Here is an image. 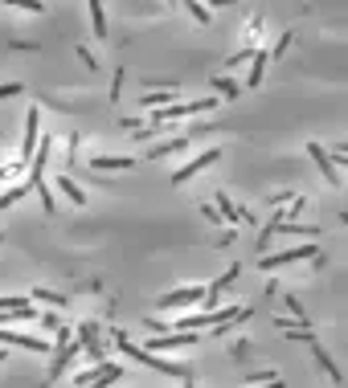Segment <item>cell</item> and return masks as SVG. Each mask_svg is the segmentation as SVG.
Returning <instances> with one entry per match:
<instances>
[{
	"instance_id": "cell-1",
	"label": "cell",
	"mask_w": 348,
	"mask_h": 388,
	"mask_svg": "<svg viewBox=\"0 0 348 388\" xmlns=\"http://www.w3.org/2000/svg\"><path fill=\"white\" fill-rule=\"evenodd\" d=\"M111 340L119 343V352L127 360H135V364H144V368H152V372H164L172 376V380H184V384H193V372L189 368H181V364H172V360H160V352H148V347H135L123 331H111Z\"/></svg>"
},
{
	"instance_id": "cell-2",
	"label": "cell",
	"mask_w": 348,
	"mask_h": 388,
	"mask_svg": "<svg viewBox=\"0 0 348 388\" xmlns=\"http://www.w3.org/2000/svg\"><path fill=\"white\" fill-rule=\"evenodd\" d=\"M217 98H193V102H168V107H156L148 123H176V119H197V114L213 111Z\"/></svg>"
},
{
	"instance_id": "cell-3",
	"label": "cell",
	"mask_w": 348,
	"mask_h": 388,
	"mask_svg": "<svg viewBox=\"0 0 348 388\" xmlns=\"http://www.w3.org/2000/svg\"><path fill=\"white\" fill-rule=\"evenodd\" d=\"M37 139H41V111H29L25 114V139H21V151H17V163L9 168L13 176H21L25 168H29V160H33V151H37Z\"/></svg>"
},
{
	"instance_id": "cell-4",
	"label": "cell",
	"mask_w": 348,
	"mask_h": 388,
	"mask_svg": "<svg viewBox=\"0 0 348 388\" xmlns=\"http://www.w3.org/2000/svg\"><path fill=\"white\" fill-rule=\"evenodd\" d=\"M307 258L324 262V254L315 249V242L295 245V249H279V254H263V258L254 262V266H258V270H283V266H291V262H307Z\"/></svg>"
},
{
	"instance_id": "cell-5",
	"label": "cell",
	"mask_w": 348,
	"mask_h": 388,
	"mask_svg": "<svg viewBox=\"0 0 348 388\" xmlns=\"http://www.w3.org/2000/svg\"><path fill=\"white\" fill-rule=\"evenodd\" d=\"M217 160H221V147H205L201 156H193L189 163H181V168L172 172V184H184V180H193L197 172H205V168H209V163H217Z\"/></svg>"
},
{
	"instance_id": "cell-6",
	"label": "cell",
	"mask_w": 348,
	"mask_h": 388,
	"mask_svg": "<svg viewBox=\"0 0 348 388\" xmlns=\"http://www.w3.org/2000/svg\"><path fill=\"white\" fill-rule=\"evenodd\" d=\"M99 335H102V327H99V323H78V327H74V340L83 343V352L95 360V364H99V360H107V352H102Z\"/></svg>"
},
{
	"instance_id": "cell-7",
	"label": "cell",
	"mask_w": 348,
	"mask_h": 388,
	"mask_svg": "<svg viewBox=\"0 0 348 388\" xmlns=\"http://www.w3.org/2000/svg\"><path fill=\"white\" fill-rule=\"evenodd\" d=\"M201 294H205V286H181V291L164 294L156 307L160 311H181V307H201Z\"/></svg>"
},
{
	"instance_id": "cell-8",
	"label": "cell",
	"mask_w": 348,
	"mask_h": 388,
	"mask_svg": "<svg viewBox=\"0 0 348 388\" xmlns=\"http://www.w3.org/2000/svg\"><path fill=\"white\" fill-rule=\"evenodd\" d=\"M0 343H4V347H25V352H53L50 340H41V335H21V331H9V327H0Z\"/></svg>"
},
{
	"instance_id": "cell-9",
	"label": "cell",
	"mask_w": 348,
	"mask_h": 388,
	"mask_svg": "<svg viewBox=\"0 0 348 388\" xmlns=\"http://www.w3.org/2000/svg\"><path fill=\"white\" fill-rule=\"evenodd\" d=\"M78 352H83V343L74 340V335H70L66 343H58V347H53V360H50V380H62L66 364H70L74 356H78Z\"/></svg>"
},
{
	"instance_id": "cell-10",
	"label": "cell",
	"mask_w": 348,
	"mask_h": 388,
	"mask_svg": "<svg viewBox=\"0 0 348 388\" xmlns=\"http://www.w3.org/2000/svg\"><path fill=\"white\" fill-rule=\"evenodd\" d=\"M307 156H312V160H315V168L324 172V180H328L332 188H340V168L332 163V156H328V151H324V147H320V144H307Z\"/></svg>"
},
{
	"instance_id": "cell-11",
	"label": "cell",
	"mask_w": 348,
	"mask_h": 388,
	"mask_svg": "<svg viewBox=\"0 0 348 388\" xmlns=\"http://www.w3.org/2000/svg\"><path fill=\"white\" fill-rule=\"evenodd\" d=\"M86 168H95V172H127V168H135V163L127 160V156H90Z\"/></svg>"
},
{
	"instance_id": "cell-12",
	"label": "cell",
	"mask_w": 348,
	"mask_h": 388,
	"mask_svg": "<svg viewBox=\"0 0 348 388\" xmlns=\"http://www.w3.org/2000/svg\"><path fill=\"white\" fill-rule=\"evenodd\" d=\"M312 360H315V364H320V368H324V372L332 376V384H344V372L336 368V360H332L328 352H324V343H320V340H312Z\"/></svg>"
},
{
	"instance_id": "cell-13",
	"label": "cell",
	"mask_w": 348,
	"mask_h": 388,
	"mask_svg": "<svg viewBox=\"0 0 348 388\" xmlns=\"http://www.w3.org/2000/svg\"><path fill=\"white\" fill-rule=\"evenodd\" d=\"M184 147H189V135H181V139H164V144L148 147V160L156 163V160H168V156H181Z\"/></svg>"
},
{
	"instance_id": "cell-14",
	"label": "cell",
	"mask_w": 348,
	"mask_h": 388,
	"mask_svg": "<svg viewBox=\"0 0 348 388\" xmlns=\"http://www.w3.org/2000/svg\"><path fill=\"white\" fill-rule=\"evenodd\" d=\"M29 193H33V180L25 176L21 184H13V188H4V193H0V209H13V205H17V200H25Z\"/></svg>"
},
{
	"instance_id": "cell-15",
	"label": "cell",
	"mask_w": 348,
	"mask_h": 388,
	"mask_svg": "<svg viewBox=\"0 0 348 388\" xmlns=\"http://www.w3.org/2000/svg\"><path fill=\"white\" fill-rule=\"evenodd\" d=\"M213 196H217V212H221L226 221H250V212H246V209H238V205H233L226 193H213Z\"/></svg>"
},
{
	"instance_id": "cell-16",
	"label": "cell",
	"mask_w": 348,
	"mask_h": 388,
	"mask_svg": "<svg viewBox=\"0 0 348 388\" xmlns=\"http://www.w3.org/2000/svg\"><path fill=\"white\" fill-rule=\"evenodd\" d=\"M250 58H254V65H250V82H246V86L254 90V86L263 82V74H266V62H270V49H254Z\"/></svg>"
},
{
	"instance_id": "cell-17",
	"label": "cell",
	"mask_w": 348,
	"mask_h": 388,
	"mask_svg": "<svg viewBox=\"0 0 348 388\" xmlns=\"http://www.w3.org/2000/svg\"><path fill=\"white\" fill-rule=\"evenodd\" d=\"M90 4V33L95 37H107V13H102V0H86Z\"/></svg>"
},
{
	"instance_id": "cell-18",
	"label": "cell",
	"mask_w": 348,
	"mask_h": 388,
	"mask_svg": "<svg viewBox=\"0 0 348 388\" xmlns=\"http://www.w3.org/2000/svg\"><path fill=\"white\" fill-rule=\"evenodd\" d=\"M275 233H287V237H320V225H295V221H283Z\"/></svg>"
},
{
	"instance_id": "cell-19",
	"label": "cell",
	"mask_w": 348,
	"mask_h": 388,
	"mask_svg": "<svg viewBox=\"0 0 348 388\" xmlns=\"http://www.w3.org/2000/svg\"><path fill=\"white\" fill-rule=\"evenodd\" d=\"M168 102H176V90H148V95H144V107H148V111L168 107Z\"/></svg>"
},
{
	"instance_id": "cell-20",
	"label": "cell",
	"mask_w": 348,
	"mask_h": 388,
	"mask_svg": "<svg viewBox=\"0 0 348 388\" xmlns=\"http://www.w3.org/2000/svg\"><path fill=\"white\" fill-rule=\"evenodd\" d=\"M29 298H37V303H46V307H66V294H53V291H46V286H37V291H29Z\"/></svg>"
},
{
	"instance_id": "cell-21",
	"label": "cell",
	"mask_w": 348,
	"mask_h": 388,
	"mask_svg": "<svg viewBox=\"0 0 348 388\" xmlns=\"http://www.w3.org/2000/svg\"><path fill=\"white\" fill-rule=\"evenodd\" d=\"M213 90L221 98H238V95H242V86H238L233 78H226V74H217V78H213Z\"/></svg>"
},
{
	"instance_id": "cell-22",
	"label": "cell",
	"mask_w": 348,
	"mask_h": 388,
	"mask_svg": "<svg viewBox=\"0 0 348 388\" xmlns=\"http://www.w3.org/2000/svg\"><path fill=\"white\" fill-rule=\"evenodd\" d=\"M58 188H62V193H66L74 205H86V193L78 188V184H74V176H58Z\"/></svg>"
},
{
	"instance_id": "cell-23",
	"label": "cell",
	"mask_w": 348,
	"mask_h": 388,
	"mask_svg": "<svg viewBox=\"0 0 348 388\" xmlns=\"http://www.w3.org/2000/svg\"><path fill=\"white\" fill-rule=\"evenodd\" d=\"M176 4H184V9L193 13V21H197V25H209V9H205L201 0H176Z\"/></svg>"
},
{
	"instance_id": "cell-24",
	"label": "cell",
	"mask_w": 348,
	"mask_h": 388,
	"mask_svg": "<svg viewBox=\"0 0 348 388\" xmlns=\"http://www.w3.org/2000/svg\"><path fill=\"white\" fill-rule=\"evenodd\" d=\"M33 298L29 294H0V311H13V307H29Z\"/></svg>"
},
{
	"instance_id": "cell-25",
	"label": "cell",
	"mask_w": 348,
	"mask_h": 388,
	"mask_svg": "<svg viewBox=\"0 0 348 388\" xmlns=\"http://www.w3.org/2000/svg\"><path fill=\"white\" fill-rule=\"evenodd\" d=\"M33 193L41 196V209L53 212V193H50V184H46V180H37V184H33Z\"/></svg>"
},
{
	"instance_id": "cell-26",
	"label": "cell",
	"mask_w": 348,
	"mask_h": 388,
	"mask_svg": "<svg viewBox=\"0 0 348 388\" xmlns=\"http://www.w3.org/2000/svg\"><path fill=\"white\" fill-rule=\"evenodd\" d=\"M246 384H270V388H279V372H250Z\"/></svg>"
},
{
	"instance_id": "cell-27",
	"label": "cell",
	"mask_w": 348,
	"mask_h": 388,
	"mask_svg": "<svg viewBox=\"0 0 348 388\" xmlns=\"http://www.w3.org/2000/svg\"><path fill=\"white\" fill-rule=\"evenodd\" d=\"M0 4H13V9H25V13H46L41 0H0Z\"/></svg>"
},
{
	"instance_id": "cell-28",
	"label": "cell",
	"mask_w": 348,
	"mask_h": 388,
	"mask_svg": "<svg viewBox=\"0 0 348 388\" xmlns=\"http://www.w3.org/2000/svg\"><path fill=\"white\" fill-rule=\"evenodd\" d=\"M250 53H254V45H246V49H238V53H233L230 62L221 65V70H233V65H242V62H250Z\"/></svg>"
},
{
	"instance_id": "cell-29",
	"label": "cell",
	"mask_w": 348,
	"mask_h": 388,
	"mask_svg": "<svg viewBox=\"0 0 348 388\" xmlns=\"http://www.w3.org/2000/svg\"><path fill=\"white\" fill-rule=\"evenodd\" d=\"M291 41H295V33H283V37H279V45L270 49V58H283V53L291 49Z\"/></svg>"
},
{
	"instance_id": "cell-30",
	"label": "cell",
	"mask_w": 348,
	"mask_h": 388,
	"mask_svg": "<svg viewBox=\"0 0 348 388\" xmlns=\"http://www.w3.org/2000/svg\"><path fill=\"white\" fill-rule=\"evenodd\" d=\"M21 95V82H4V86H0V102H4V98H17Z\"/></svg>"
},
{
	"instance_id": "cell-31",
	"label": "cell",
	"mask_w": 348,
	"mask_h": 388,
	"mask_svg": "<svg viewBox=\"0 0 348 388\" xmlns=\"http://www.w3.org/2000/svg\"><path fill=\"white\" fill-rule=\"evenodd\" d=\"M328 156H332V163H336V168H344V163H348V151H344V147H332Z\"/></svg>"
},
{
	"instance_id": "cell-32",
	"label": "cell",
	"mask_w": 348,
	"mask_h": 388,
	"mask_svg": "<svg viewBox=\"0 0 348 388\" xmlns=\"http://www.w3.org/2000/svg\"><path fill=\"white\" fill-rule=\"evenodd\" d=\"M119 90H123V65H119L115 78H111V98H119Z\"/></svg>"
},
{
	"instance_id": "cell-33",
	"label": "cell",
	"mask_w": 348,
	"mask_h": 388,
	"mask_svg": "<svg viewBox=\"0 0 348 388\" xmlns=\"http://www.w3.org/2000/svg\"><path fill=\"white\" fill-rule=\"evenodd\" d=\"M201 212H205V221H213V225H221V212H217L213 205H205V209H201Z\"/></svg>"
},
{
	"instance_id": "cell-34",
	"label": "cell",
	"mask_w": 348,
	"mask_h": 388,
	"mask_svg": "<svg viewBox=\"0 0 348 388\" xmlns=\"http://www.w3.org/2000/svg\"><path fill=\"white\" fill-rule=\"evenodd\" d=\"M78 58L86 62V70H95V58H90V49H86V45H78Z\"/></svg>"
},
{
	"instance_id": "cell-35",
	"label": "cell",
	"mask_w": 348,
	"mask_h": 388,
	"mask_svg": "<svg viewBox=\"0 0 348 388\" xmlns=\"http://www.w3.org/2000/svg\"><path fill=\"white\" fill-rule=\"evenodd\" d=\"M0 360H9V352H4V343H0Z\"/></svg>"
},
{
	"instance_id": "cell-36",
	"label": "cell",
	"mask_w": 348,
	"mask_h": 388,
	"mask_svg": "<svg viewBox=\"0 0 348 388\" xmlns=\"http://www.w3.org/2000/svg\"><path fill=\"white\" fill-rule=\"evenodd\" d=\"M0 180H4V168H0Z\"/></svg>"
},
{
	"instance_id": "cell-37",
	"label": "cell",
	"mask_w": 348,
	"mask_h": 388,
	"mask_svg": "<svg viewBox=\"0 0 348 388\" xmlns=\"http://www.w3.org/2000/svg\"><path fill=\"white\" fill-rule=\"evenodd\" d=\"M168 4H176V0H168Z\"/></svg>"
},
{
	"instance_id": "cell-38",
	"label": "cell",
	"mask_w": 348,
	"mask_h": 388,
	"mask_svg": "<svg viewBox=\"0 0 348 388\" xmlns=\"http://www.w3.org/2000/svg\"><path fill=\"white\" fill-rule=\"evenodd\" d=\"M201 4H205V0H201Z\"/></svg>"
}]
</instances>
